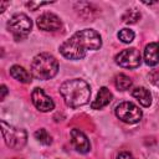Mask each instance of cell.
Returning a JSON list of instances; mask_svg holds the SVG:
<instances>
[{
    "instance_id": "obj_1",
    "label": "cell",
    "mask_w": 159,
    "mask_h": 159,
    "mask_svg": "<svg viewBox=\"0 0 159 159\" xmlns=\"http://www.w3.org/2000/svg\"><path fill=\"white\" fill-rule=\"evenodd\" d=\"M102 46L99 34L92 29H83L75 32L68 40L61 43L60 52L68 60H81L88 51L98 50Z\"/></svg>"
},
{
    "instance_id": "obj_2",
    "label": "cell",
    "mask_w": 159,
    "mask_h": 159,
    "mask_svg": "<svg viewBox=\"0 0 159 159\" xmlns=\"http://www.w3.org/2000/svg\"><path fill=\"white\" fill-rule=\"evenodd\" d=\"M60 94L68 107L78 108L88 103L91 98V88L86 81L73 78L65 81L60 86Z\"/></svg>"
},
{
    "instance_id": "obj_3",
    "label": "cell",
    "mask_w": 159,
    "mask_h": 159,
    "mask_svg": "<svg viewBox=\"0 0 159 159\" xmlns=\"http://www.w3.org/2000/svg\"><path fill=\"white\" fill-rule=\"evenodd\" d=\"M58 72V62L57 60L47 53L42 52L34 57L31 62V75L37 80H50L55 77Z\"/></svg>"
},
{
    "instance_id": "obj_4",
    "label": "cell",
    "mask_w": 159,
    "mask_h": 159,
    "mask_svg": "<svg viewBox=\"0 0 159 159\" xmlns=\"http://www.w3.org/2000/svg\"><path fill=\"white\" fill-rule=\"evenodd\" d=\"M31 29H32V21L27 15L22 12L12 15L7 21V30L16 41L27 37V35L31 32Z\"/></svg>"
},
{
    "instance_id": "obj_5",
    "label": "cell",
    "mask_w": 159,
    "mask_h": 159,
    "mask_svg": "<svg viewBox=\"0 0 159 159\" xmlns=\"http://www.w3.org/2000/svg\"><path fill=\"white\" fill-rule=\"evenodd\" d=\"M1 133H2V137H4L5 144L9 148L20 149V148H22L26 144L27 134L21 128L10 125L6 122L1 120Z\"/></svg>"
},
{
    "instance_id": "obj_6",
    "label": "cell",
    "mask_w": 159,
    "mask_h": 159,
    "mask_svg": "<svg viewBox=\"0 0 159 159\" xmlns=\"http://www.w3.org/2000/svg\"><path fill=\"white\" fill-rule=\"evenodd\" d=\"M116 116L124 123L134 124L142 119V111L132 102H122L116 107Z\"/></svg>"
},
{
    "instance_id": "obj_7",
    "label": "cell",
    "mask_w": 159,
    "mask_h": 159,
    "mask_svg": "<svg viewBox=\"0 0 159 159\" xmlns=\"http://www.w3.org/2000/svg\"><path fill=\"white\" fill-rule=\"evenodd\" d=\"M116 63L124 68H137L142 62V55L140 52L134 48H125L116 55Z\"/></svg>"
},
{
    "instance_id": "obj_8",
    "label": "cell",
    "mask_w": 159,
    "mask_h": 159,
    "mask_svg": "<svg viewBox=\"0 0 159 159\" xmlns=\"http://www.w3.org/2000/svg\"><path fill=\"white\" fill-rule=\"evenodd\" d=\"M31 99L34 106L41 112H50L55 108V103L51 97H48L42 88H35L31 93Z\"/></svg>"
},
{
    "instance_id": "obj_9",
    "label": "cell",
    "mask_w": 159,
    "mask_h": 159,
    "mask_svg": "<svg viewBox=\"0 0 159 159\" xmlns=\"http://www.w3.org/2000/svg\"><path fill=\"white\" fill-rule=\"evenodd\" d=\"M37 26L40 27V30L43 31H57L62 27V22L60 20V17L52 12H43L41 14L37 20Z\"/></svg>"
},
{
    "instance_id": "obj_10",
    "label": "cell",
    "mask_w": 159,
    "mask_h": 159,
    "mask_svg": "<svg viewBox=\"0 0 159 159\" xmlns=\"http://www.w3.org/2000/svg\"><path fill=\"white\" fill-rule=\"evenodd\" d=\"M70 135H71V143H72V145L75 147V149L78 153L86 154V153L89 152L91 143H89L87 135L82 130H80L77 128H73V129H71Z\"/></svg>"
},
{
    "instance_id": "obj_11",
    "label": "cell",
    "mask_w": 159,
    "mask_h": 159,
    "mask_svg": "<svg viewBox=\"0 0 159 159\" xmlns=\"http://www.w3.org/2000/svg\"><path fill=\"white\" fill-rule=\"evenodd\" d=\"M112 98H113L112 92L107 87H101L99 91H98V93H97L96 99L91 103V108L92 109H101V108L106 107L107 104H109V102L112 101Z\"/></svg>"
},
{
    "instance_id": "obj_12",
    "label": "cell",
    "mask_w": 159,
    "mask_h": 159,
    "mask_svg": "<svg viewBox=\"0 0 159 159\" xmlns=\"http://www.w3.org/2000/svg\"><path fill=\"white\" fill-rule=\"evenodd\" d=\"M144 62L148 66H155L159 63V43L150 42L144 48Z\"/></svg>"
},
{
    "instance_id": "obj_13",
    "label": "cell",
    "mask_w": 159,
    "mask_h": 159,
    "mask_svg": "<svg viewBox=\"0 0 159 159\" xmlns=\"http://www.w3.org/2000/svg\"><path fill=\"white\" fill-rule=\"evenodd\" d=\"M132 96L143 106V107H149L152 104V94L150 92L144 88V87H137L132 91Z\"/></svg>"
},
{
    "instance_id": "obj_14",
    "label": "cell",
    "mask_w": 159,
    "mask_h": 159,
    "mask_svg": "<svg viewBox=\"0 0 159 159\" xmlns=\"http://www.w3.org/2000/svg\"><path fill=\"white\" fill-rule=\"evenodd\" d=\"M10 75L12 78H15L16 81L21 82V83H30L31 82V75L21 66L19 65H14L10 68Z\"/></svg>"
},
{
    "instance_id": "obj_15",
    "label": "cell",
    "mask_w": 159,
    "mask_h": 159,
    "mask_svg": "<svg viewBox=\"0 0 159 159\" xmlns=\"http://www.w3.org/2000/svg\"><path fill=\"white\" fill-rule=\"evenodd\" d=\"M114 84H116L117 89H119V91H127V89H129L132 87L133 82H132L130 77H128L127 75L119 73L114 78Z\"/></svg>"
},
{
    "instance_id": "obj_16",
    "label": "cell",
    "mask_w": 159,
    "mask_h": 159,
    "mask_svg": "<svg viewBox=\"0 0 159 159\" xmlns=\"http://www.w3.org/2000/svg\"><path fill=\"white\" fill-rule=\"evenodd\" d=\"M34 135H35V139H36L37 142H40L41 144L50 145V144L52 143V137H51V134H50L46 129H43V128L37 129Z\"/></svg>"
},
{
    "instance_id": "obj_17",
    "label": "cell",
    "mask_w": 159,
    "mask_h": 159,
    "mask_svg": "<svg viewBox=\"0 0 159 159\" xmlns=\"http://www.w3.org/2000/svg\"><path fill=\"white\" fill-rule=\"evenodd\" d=\"M139 19H140V12L134 7L133 9H128L122 16V20L125 24H135Z\"/></svg>"
},
{
    "instance_id": "obj_18",
    "label": "cell",
    "mask_w": 159,
    "mask_h": 159,
    "mask_svg": "<svg viewBox=\"0 0 159 159\" xmlns=\"http://www.w3.org/2000/svg\"><path fill=\"white\" fill-rule=\"evenodd\" d=\"M118 39L124 42V43H129L134 40V31L130 30V29H122L119 32H118Z\"/></svg>"
},
{
    "instance_id": "obj_19",
    "label": "cell",
    "mask_w": 159,
    "mask_h": 159,
    "mask_svg": "<svg viewBox=\"0 0 159 159\" xmlns=\"http://www.w3.org/2000/svg\"><path fill=\"white\" fill-rule=\"evenodd\" d=\"M148 77H149V81H150V82H152L154 86L159 87V68L152 70Z\"/></svg>"
},
{
    "instance_id": "obj_20",
    "label": "cell",
    "mask_w": 159,
    "mask_h": 159,
    "mask_svg": "<svg viewBox=\"0 0 159 159\" xmlns=\"http://www.w3.org/2000/svg\"><path fill=\"white\" fill-rule=\"evenodd\" d=\"M50 2H35V1H30V2H26V6L30 7L31 10H37V7L40 6H43V5H48Z\"/></svg>"
},
{
    "instance_id": "obj_21",
    "label": "cell",
    "mask_w": 159,
    "mask_h": 159,
    "mask_svg": "<svg viewBox=\"0 0 159 159\" xmlns=\"http://www.w3.org/2000/svg\"><path fill=\"white\" fill-rule=\"evenodd\" d=\"M117 159H135V158L130 153H128V152H122V153H119Z\"/></svg>"
},
{
    "instance_id": "obj_22",
    "label": "cell",
    "mask_w": 159,
    "mask_h": 159,
    "mask_svg": "<svg viewBox=\"0 0 159 159\" xmlns=\"http://www.w3.org/2000/svg\"><path fill=\"white\" fill-rule=\"evenodd\" d=\"M0 88H1V89H0V91H1V96H0V99L2 101V99L5 98V96H6V93H7V88H6V86H5V84H1V87H0Z\"/></svg>"
},
{
    "instance_id": "obj_23",
    "label": "cell",
    "mask_w": 159,
    "mask_h": 159,
    "mask_svg": "<svg viewBox=\"0 0 159 159\" xmlns=\"http://www.w3.org/2000/svg\"><path fill=\"white\" fill-rule=\"evenodd\" d=\"M7 5H9V2H5V1H2V2H1V7H0V11H4L5 6H7Z\"/></svg>"
},
{
    "instance_id": "obj_24",
    "label": "cell",
    "mask_w": 159,
    "mask_h": 159,
    "mask_svg": "<svg viewBox=\"0 0 159 159\" xmlns=\"http://www.w3.org/2000/svg\"><path fill=\"white\" fill-rule=\"evenodd\" d=\"M12 159H20V158H12Z\"/></svg>"
}]
</instances>
